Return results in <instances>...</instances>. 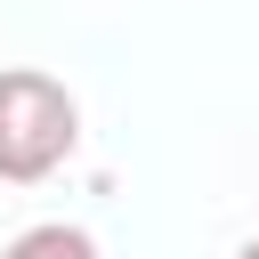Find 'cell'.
<instances>
[{"label":"cell","mask_w":259,"mask_h":259,"mask_svg":"<svg viewBox=\"0 0 259 259\" xmlns=\"http://www.w3.org/2000/svg\"><path fill=\"white\" fill-rule=\"evenodd\" d=\"M81 146V97L40 65H0V178L40 186Z\"/></svg>","instance_id":"obj_1"},{"label":"cell","mask_w":259,"mask_h":259,"mask_svg":"<svg viewBox=\"0 0 259 259\" xmlns=\"http://www.w3.org/2000/svg\"><path fill=\"white\" fill-rule=\"evenodd\" d=\"M0 259H97V235H89V227H73V219H40V227L8 235V251H0Z\"/></svg>","instance_id":"obj_2"},{"label":"cell","mask_w":259,"mask_h":259,"mask_svg":"<svg viewBox=\"0 0 259 259\" xmlns=\"http://www.w3.org/2000/svg\"><path fill=\"white\" fill-rule=\"evenodd\" d=\"M235 259H259V235H251V243H243V251H235Z\"/></svg>","instance_id":"obj_3"}]
</instances>
